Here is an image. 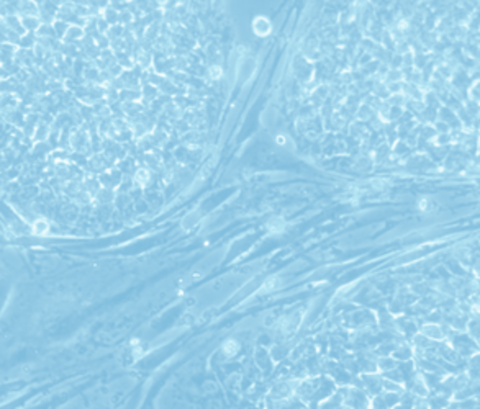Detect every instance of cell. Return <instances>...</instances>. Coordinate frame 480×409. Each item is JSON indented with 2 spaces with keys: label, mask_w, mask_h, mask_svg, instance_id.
I'll use <instances>...</instances> for the list:
<instances>
[{
  "label": "cell",
  "mask_w": 480,
  "mask_h": 409,
  "mask_svg": "<svg viewBox=\"0 0 480 409\" xmlns=\"http://www.w3.org/2000/svg\"><path fill=\"white\" fill-rule=\"evenodd\" d=\"M67 149L76 154H89L92 152V136L90 131H87L85 125L76 126L69 131L67 138Z\"/></svg>",
  "instance_id": "1"
},
{
  "label": "cell",
  "mask_w": 480,
  "mask_h": 409,
  "mask_svg": "<svg viewBox=\"0 0 480 409\" xmlns=\"http://www.w3.org/2000/svg\"><path fill=\"white\" fill-rule=\"evenodd\" d=\"M97 178H98V182H100V185H102L103 188H108V190H115V191H116L118 187H120V183H122L123 173L113 165V167H110V169H107V170H103V172L98 173Z\"/></svg>",
  "instance_id": "2"
},
{
  "label": "cell",
  "mask_w": 480,
  "mask_h": 409,
  "mask_svg": "<svg viewBox=\"0 0 480 409\" xmlns=\"http://www.w3.org/2000/svg\"><path fill=\"white\" fill-rule=\"evenodd\" d=\"M110 167L113 165L108 162V159L105 157L102 152H93L89 156V159H87V169L90 170L89 173H97L98 175L100 172L110 169Z\"/></svg>",
  "instance_id": "3"
},
{
  "label": "cell",
  "mask_w": 480,
  "mask_h": 409,
  "mask_svg": "<svg viewBox=\"0 0 480 409\" xmlns=\"http://www.w3.org/2000/svg\"><path fill=\"white\" fill-rule=\"evenodd\" d=\"M143 162H145V165H143V167H146V169L151 170V172L163 170V165H164L163 156H161V154L158 151H154V149L143 154Z\"/></svg>",
  "instance_id": "4"
},
{
  "label": "cell",
  "mask_w": 480,
  "mask_h": 409,
  "mask_svg": "<svg viewBox=\"0 0 480 409\" xmlns=\"http://www.w3.org/2000/svg\"><path fill=\"white\" fill-rule=\"evenodd\" d=\"M53 123L51 121H46V120H41L40 116V123L38 126H36L33 136H31V139L36 144V142H48L49 136H51V131H53Z\"/></svg>",
  "instance_id": "5"
},
{
  "label": "cell",
  "mask_w": 480,
  "mask_h": 409,
  "mask_svg": "<svg viewBox=\"0 0 480 409\" xmlns=\"http://www.w3.org/2000/svg\"><path fill=\"white\" fill-rule=\"evenodd\" d=\"M85 38V32L82 27L79 25H69L66 30L64 36H62V43H71V45H79L80 41Z\"/></svg>",
  "instance_id": "6"
},
{
  "label": "cell",
  "mask_w": 480,
  "mask_h": 409,
  "mask_svg": "<svg viewBox=\"0 0 480 409\" xmlns=\"http://www.w3.org/2000/svg\"><path fill=\"white\" fill-rule=\"evenodd\" d=\"M151 180H153V172L148 170L146 167L141 165L133 172V185H135V188L136 187H138V188H146V187H149Z\"/></svg>",
  "instance_id": "7"
},
{
  "label": "cell",
  "mask_w": 480,
  "mask_h": 409,
  "mask_svg": "<svg viewBox=\"0 0 480 409\" xmlns=\"http://www.w3.org/2000/svg\"><path fill=\"white\" fill-rule=\"evenodd\" d=\"M116 191L115 190H108V188H100L97 191V195L93 196L92 204L93 207H110L111 203L115 201Z\"/></svg>",
  "instance_id": "8"
},
{
  "label": "cell",
  "mask_w": 480,
  "mask_h": 409,
  "mask_svg": "<svg viewBox=\"0 0 480 409\" xmlns=\"http://www.w3.org/2000/svg\"><path fill=\"white\" fill-rule=\"evenodd\" d=\"M80 187H82V190L87 195H90L92 200H93V196H95L97 191L102 188V185H100V182H98L97 175H93V173H85L82 182H80Z\"/></svg>",
  "instance_id": "9"
},
{
  "label": "cell",
  "mask_w": 480,
  "mask_h": 409,
  "mask_svg": "<svg viewBox=\"0 0 480 409\" xmlns=\"http://www.w3.org/2000/svg\"><path fill=\"white\" fill-rule=\"evenodd\" d=\"M420 334H423L425 337H428L431 342H438V340H444L446 337H444V332H442V327L439 326V324H433V323H429V324H425L421 327V331H420Z\"/></svg>",
  "instance_id": "10"
},
{
  "label": "cell",
  "mask_w": 480,
  "mask_h": 409,
  "mask_svg": "<svg viewBox=\"0 0 480 409\" xmlns=\"http://www.w3.org/2000/svg\"><path fill=\"white\" fill-rule=\"evenodd\" d=\"M253 30L258 36H267L272 32V23L266 17H256L253 20Z\"/></svg>",
  "instance_id": "11"
},
{
  "label": "cell",
  "mask_w": 480,
  "mask_h": 409,
  "mask_svg": "<svg viewBox=\"0 0 480 409\" xmlns=\"http://www.w3.org/2000/svg\"><path fill=\"white\" fill-rule=\"evenodd\" d=\"M25 116H27V113H25V111H22L20 108H14V110L4 111V113H2V120H4V121H9V123H12V125H15V126H23Z\"/></svg>",
  "instance_id": "12"
},
{
  "label": "cell",
  "mask_w": 480,
  "mask_h": 409,
  "mask_svg": "<svg viewBox=\"0 0 480 409\" xmlns=\"http://www.w3.org/2000/svg\"><path fill=\"white\" fill-rule=\"evenodd\" d=\"M118 14L120 12L115 10L111 5H105V7H100V12H98V15H100L105 22H107L108 27H113V25H118Z\"/></svg>",
  "instance_id": "13"
},
{
  "label": "cell",
  "mask_w": 480,
  "mask_h": 409,
  "mask_svg": "<svg viewBox=\"0 0 480 409\" xmlns=\"http://www.w3.org/2000/svg\"><path fill=\"white\" fill-rule=\"evenodd\" d=\"M22 20V27L25 30V33H36L38 28L41 27V22L38 17H20Z\"/></svg>",
  "instance_id": "14"
},
{
  "label": "cell",
  "mask_w": 480,
  "mask_h": 409,
  "mask_svg": "<svg viewBox=\"0 0 480 409\" xmlns=\"http://www.w3.org/2000/svg\"><path fill=\"white\" fill-rule=\"evenodd\" d=\"M49 229H51V226H49V223L45 218H36L33 221V225H31V231H33V234H36V236H46Z\"/></svg>",
  "instance_id": "15"
},
{
  "label": "cell",
  "mask_w": 480,
  "mask_h": 409,
  "mask_svg": "<svg viewBox=\"0 0 480 409\" xmlns=\"http://www.w3.org/2000/svg\"><path fill=\"white\" fill-rule=\"evenodd\" d=\"M123 32H125V27H122V25L118 23V25H113V27H110L105 36H107L108 41H115V40L123 38Z\"/></svg>",
  "instance_id": "16"
},
{
  "label": "cell",
  "mask_w": 480,
  "mask_h": 409,
  "mask_svg": "<svg viewBox=\"0 0 480 409\" xmlns=\"http://www.w3.org/2000/svg\"><path fill=\"white\" fill-rule=\"evenodd\" d=\"M67 25L66 22H61V20H54L53 22V30H54V36L58 38L59 41L62 40V36H64V33H66V30H67Z\"/></svg>",
  "instance_id": "17"
},
{
  "label": "cell",
  "mask_w": 480,
  "mask_h": 409,
  "mask_svg": "<svg viewBox=\"0 0 480 409\" xmlns=\"http://www.w3.org/2000/svg\"><path fill=\"white\" fill-rule=\"evenodd\" d=\"M239 350V344L236 342V340H226L225 345H223V352L228 355V357H233L238 354Z\"/></svg>",
  "instance_id": "18"
},
{
  "label": "cell",
  "mask_w": 480,
  "mask_h": 409,
  "mask_svg": "<svg viewBox=\"0 0 480 409\" xmlns=\"http://www.w3.org/2000/svg\"><path fill=\"white\" fill-rule=\"evenodd\" d=\"M221 76H223V69H221V66L213 64V66H210V67H208V77H210L211 80H218Z\"/></svg>",
  "instance_id": "19"
},
{
  "label": "cell",
  "mask_w": 480,
  "mask_h": 409,
  "mask_svg": "<svg viewBox=\"0 0 480 409\" xmlns=\"http://www.w3.org/2000/svg\"><path fill=\"white\" fill-rule=\"evenodd\" d=\"M269 229H272V231H282V229H284V223H280L279 218H277V220H272V221L269 223Z\"/></svg>",
  "instance_id": "20"
},
{
  "label": "cell",
  "mask_w": 480,
  "mask_h": 409,
  "mask_svg": "<svg viewBox=\"0 0 480 409\" xmlns=\"http://www.w3.org/2000/svg\"><path fill=\"white\" fill-rule=\"evenodd\" d=\"M408 151V144L407 142H398V144L395 146V149H394V152L397 154V156H400V154H403V152H407Z\"/></svg>",
  "instance_id": "21"
},
{
  "label": "cell",
  "mask_w": 480,
  "mask_h": 409,
  "mask_svg": "<svg viewBox=\"0 0 480 409\" xmlns=\"http://www.w3.org/2000/svg\"><path fill=\"white\" fill-rule=\"evenodd\" d=\"M413 290H425V287H423V285H421V287H420V285H416V287H413ZM418 295L425 296V295H428V293H426V291H418Z\"/></svg>",
  "instance_id": "22"
},
{
  "label": "cell",
  "mask_w": 480,
  "mask_h": 409,
  "mask_svg": "<svg viewBox=\"0 0 480 409\" xmlns=\"http://www.w3.org/2000/svg\"><path fill=\"white\" fill-rule=\"evenodd\" d=\"M363 409H371V407H369V406H367V407H363Z\"/></svg>",
  "instance_id": "23"
},
{
  "label": "cell",
  "mask_w": 480,
  "mask_h": 409,
  "mask_svg": "<svg viewBox=\"0 0 480 409\" xmlns=\"http://www.w3.org/2000/svg\"><path fill=\"white\" fill-rule=\"evenodd\" d=\"M0 23H2V17H0Z\"/></svg>",
  "instance_id": "24"
}]
</instances>
